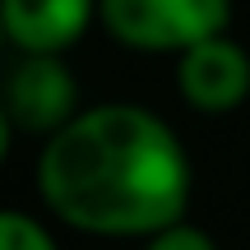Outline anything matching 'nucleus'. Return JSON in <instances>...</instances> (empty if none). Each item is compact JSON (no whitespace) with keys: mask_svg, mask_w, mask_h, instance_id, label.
<instances>
[{"mask_svg":"<svg viewBox=\"0 0 250 250\" xmlns=\"http://www.w3.org/2000/svg\"><path fill=\"white\" fill-rule=\"evenodd\" d=\"M79 116V79L70 74L65 56L19 51L14 70L5 79V121L19 134L51 139Z\"/></svg>","mask_w":250,"mask_h":250,"instance_id":"7ed1b4c3","label":"nucleus"},{"mask_svg":"<svg viewBox=\"0 0 250 250\" xmlns=\"http://www.w3.org/2000/svg\"><path fill=\"white\" fill-rule=\"evenodd\" d=\"M98 19L130 51L181 56L204 37L227 33L232 0H102Z\"/></svg>","mask_w":250,"mask_h":250,"instance_id":"f03ea898","label":"nucleus"},{"mask_svg":"<svg viewBox=\"0 0 250 250\" xmlns=\"http://www.w3.org/2000/svg\"><path fill=\"white\" fill-rule=\"evenodd\" d=\"M37 195L74 232L148 241L186 218L190 158L158 111L102 102L42 144Z\"/></svg>","mask_w":250,"mask_h":250,"instance_id":"f257e3e1","label":"nucleus"},{"mask_svg":"<svg viewBox=\"0 0 250 250\" xmlns=\"http://www.w3.org/2000/svg\"><path fill=\"white\" fill-rule=\"evenodd\" d=\"M98 9L102 0H0V23L14 51L65 56L88 33Z\"/></svg>","mask_w":250,"mask_h":250,"instance_id":"39448f33","label":"nucleus"},{"mask_svg":"<svg viewBox=\"0 0 250 250\" xmlns=\"http://www.w3.org/2000/svg\"><path fill=\"white\" fill-rule=\"evenodd\" d=\"M176 93L199 116H227L250 98V51L227 33L204 37L176 56Z\"/></svg>","mask_w":250,"mask_h":250,"instance_id":"20e7f679","label":"nucleus"},{"mask_svg":"<svg viewBox=\"0 0 250 250\" xmlns=\"http://www.w3.org/2000/svg\"><path fill=\"white\" fill-rule=\"evenodd\" d=\"M0 250H61V246L51 241V232H46L33 213L5 208V213H0Z\"/></svg>","mask_w":250,"mask_h":250,"instance_id":"423d86ee","label":"nucleus"},{"mask_svg":"<svg viewBox=\"0 0 250 250\" xmlns=\"http://www.w3.org/2000/svg\"><path fill=\"white\" fill-rule=\"evenodd\" d=\"M144 250H218V241L204 232V227H195V223H171V227H162V232H153L148 241H144Z\"/></svg>","mask_w":250,"mask_h":250,"instance_id":"0eeeda50","label":"nucleus"}]
</instances>
